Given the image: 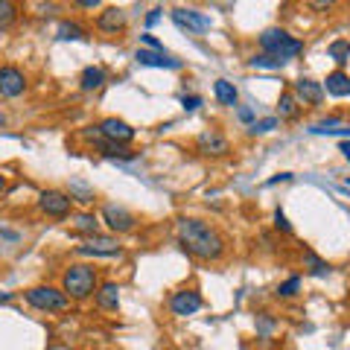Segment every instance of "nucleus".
I'll list each match as a JSON object with an SVG mask.
<instances>
[{
  "mask_svg": "<svg viewBox=\"0 0 350 350\" xmlns=\"http://www.w3.org/2000/svg\"><path fill=\"white\" fill-rule=\"evenodd\" d=\"M178 243L184 251H190L199 260H222L225 257V239L211 222L204 219H178Z\"/></svg>",
  "mask_w": 350,
  "mask_h": 350,
  "instance_id": "nucleus-1",
  "label": "nucleus"
},
{
  "mask_svg": "<svg viewBox=\"0 0 350 350\" xmlns=\"http://www.w3.org/2000/svg\"><path fill=\"white\" fill-rule=\"evenodd\" d=\"M100 289V275H96L94 266H88V262H73L62 271V292L68 295L73 301H85L96 295Z\"/></svg>",
  "mask_w": 350,
  "mask_h": 350,
  "instance_id": "nucleus-2",
  "label": "nucleus"
},
{
  "mask_svg": "<svg viewBox=\"0 0 350 350\" xmlns=\"http://www.w3.org/2000/svg\"><path fill=\"white\" fill-rule=\"evenodd\" d=\"M260 47H262V53H266V56H275L278 62L286 64L289 59H295V56H301V53H304V41H298L295 36H289L286 29L271 27V29H266V32L260 36Z\"/></svg>",
  "mask_w": 350,
  "mask_h": 350,
  "instance_id": "nucleus-3",
  "label": "nucleus"
},
{
  "mask_svg": "<svg viewBox=\"0 0 350 350\" xmlns=\"http://www.w3.org/2000/svg\"><path fill=\"white\" fill-rule=\"evenodd\" d=\"M24 298H27L29 306H36V310H41V312H62V310H68V306H70L68 295H64L62 289H56V286H50V283L29 286L24 292Z\"/></svg>",
  "mask_w": 350,
  "mask_h": 350,
  "instance_id": "nucleus-4",
  "label": "nucleus"
},
{
  "mask_svg": "<svg viewBox=\"0 0 350 350\" xmlns=\"http://www.w3.org/2000/svg\"><path fill=\"white\" fill-rule=\"evenodd\" d=\"M96 135H100L103 140H108V144H117V146H126L135 140V129H131L126 120L120 117H105L100 126H96Z\"/></svg>",
  "mask_w": 350,
  "mask_h": 350,
  "instance_id": "nucleus-5",
  "label": "nucleus"
},
{
  "mask_svg": "<svg viewBox=\"0 0 350 350\" xmlns=\"http://www.w3.org/2000/svg\"><path fill=\"white\" fill-rule=\"evenodd\" d=\"M123 245L117 243V237H88L82 245H76V254H85V257H117Z\"/></svg>",
  "mask_w": 350,
  "mask_h": 350,
  "instance_id": "nucleus-6",
  "label": "nucleus"
},
{
  "mask_svg": "<svg viewBox=\"0 0 350 350\" xmlns=\"http://www.w3.org/2000/svg\"><path fill=\"white\" fill-rule=\"evenodd\" d=\"M38 207H41V213H47V216H56V219H64L70 213V207H73V199L68 193H62V190H44L38 196Z\"/></svg>",
  "mask_w": 350,
  "mask_h": 350,
  "instance_id": "nucleus-7",
  "label": "nucleus"
},
{
  "mask_svg": "<svg viewBox=\"0 0 350 350\" xmlns=\"http://www.w3.org/2000/svg\"><path fill=\"white\" fill-rule=\"evenodd\" d=\"M196 149L207 158H222V155L231 152V144H228V137L222 135V131L211 129V131H202V135L196 137Z\"/></svg>",
  "mask_w": 350,
  "mask_h": 350,
  "instance_id": "nucleus-8",
  "label": "nucleus"
},
{
  "mask_svg": "<svg viewBox=\"0 0 350 350\" xmlns=\"http://www.w3.org/2000/svg\"><path fill=\"white\" fill-rule=\"evenodd\" d=\"M27 91V76L24 70L12 68V64H3L0 68V96H6V100H15Z\"/></svg>",
  "mask_w": 350,
  "mask_h": 350,
  "instance_id": "nucleus-9",
  "label": "nucleus"
},
{
  "mask_svg": "<svg viewBox=\"0 0 350 350\" xmlns=\"http://www.w3.org/2000/svg\"><path fill=\"white\" fill-rule=\"evenodd\" d=\"M103 222L111 228L114 234H129L131 228H135L137 219H135V213H131V211H126L123 204H105L103 207Z\"/></svg>",
  "mask_w": 350,
  "mask_h": 350,
  "instance_id": "nucleus-10",
  "label": "nucleus"
},
{
  "mask_svg": "<svg viewBox=\"0 0 350 350\" xmlns=\"http://www.w3.org/2000/svg\"><path fill=\"white\" fill-rule=\"evenodd\" d=\"M202 295L196 292V289H181V292H172V298H170V310L172 315H193V312H199L202 310Z\"/></svg>",
  "mask_w": 350,
  "mask_h": 350,
  "instance_id": "nucleus-11",
  "label": "nucleus"
},
{
  "mask_svg": "<svg viewBox=\"0 0 350 350\" xmlns=\"http://www.w3.org/2000/svg\"><path fill=\"white\" fill-rule=\"evenodd\" d=\"M292 94L298 96V103H304V105H321L324 103V85L310 79V76H301L292 88Z\"/></svg>",
  "mask_w": 350,
  "mask_h": 350,
  "instance_id": "nucleus-12",
  "label": "nucleus"
},
{
  "mask_svg": "<svg viewBox=\"0 0 350 350\" xmlns=\"http://www.w3.org/2000/svg\"><path fill=\"white\" fill-rule=\"evenodd\" d=\"M172 21H175V27H181L187 32L211 29V18L202 15V12H196V9H172Z\"/></svg>",
  "mask_w": 350,
  "mask_h": 350,
  "instance_id": "nucleus-13",
  "label": "nucleus"
},
{
  "mask_svg": "<svg viewBox=\"0 0 350 350\" xmlns=\"http://www.w3.org/2000/svg\"><path fill=\"white\" fill-rule=\"evenodd\" d=\"M137 64H144V68H167V70H178L181 68V59H172L167 53H158V50H144L140 47L135 53Z\"/></svg>",
  "mask_w": 350,
  "mask_h": 350,
  "instance_id": "nucleus-14",
  "label": "nucleus"
},
{
  "mask_svg": "<svg viewBox=\"0 0 350 350\" xmlns=\"http://www.w3.org/2000/svg\"><path fill=\"white\" fill-rule=\"evenodd\" d=\"M123 27H126V12L120 6H105L100 18H96V29L108 32V36H117Z\"/></svg>",
  "mask_w": 350,
  "mask_h": 350,
  "instance_id": "nucleus-15",
  "label": "nucleus"
},
{
  "mask_svg": "<svg viewBox=\"0 0 350 350\" xmlns=\"http://www.w3.org/2000/svg\"><path fill=\"white\" fill-rule=\"evenodd\" d=\"M94 298H96V306H100V310L114 312L120 306V286L114 280H105V283H100V289H96Z\"/></svg>",
  "mask_w": 350,
  "mask_h": 350,
  "instance_id": "nucleus-16",
  "label": "nucleus"
},
{
  "mask_svg": "<svg viewBox=\"0 0 350 350\" xmlns=\"http://www.w3.org/2000/svg\"><path fill=\"white\" fill-rule=\"evenodd\" d=\"M324 91L333 96H350V76L345 70H333L324 79Z\"/></svg>",
  "mask_w": 350,
  "mask_h": 350,
  "instance_id": "nucleus-17",
  "label": "nucleus"
},
{
  "mask_svg": "<svg viewBox=\"0 0 350 350\" xmlns=\"http://www.w3.org/2000/svg\"><path fill=\"white\" fill-rule=\"evenodd\" d=\"M213 94H216V100L219 105H228V108H234L237 100H239V94H237V88L228 82V79H216L213 82Z\"/></svg>",
  "mask_w": 350,
  "mask_h": 350,
  "instance_id": "nucleus-18",
  "label": "nucleus"
},
{
  "mask_svg": "<svg viewBox=\"0 0 350 350\" xmlns=\"http://www.w3.org/2000/svg\"><path fill=\"white\" fill-rule=\"evenodd\" d=\"M301 257H304V266H306V271H310L312 278H327V275H330V262H324L319 254H315V251L306 248Z\"/></svg>",
  "mask_w": 350,
  "mask_h": 350,
  "instance_id": "nucleus-19",
  "label": "nucleus"
},
{
  "mask_svg": "<svg viewBox=\"0 0 350 350\" xmlns=\"http://www.w3.org/2000/svg\"><path fill=\"white\" fill-rule=\"evenodd\" d=\"M105 85V70L103 68H85L79 76V88L82 91H100Z\"/></svg>",
  "mask_w": 350,
  "mask_h": 350,
  "instance_id": "nucleus-20",
  "label": "nucleus"
},
{
  "mask_svg": "<svg viewBox=\"0 0 350 350\" xmlns=\"http://www.w3.org/2000/svg\"><path fill=\"white\" fill-rule=\"evenodd\" d=\"M298 111H301L298 96H295L292 91H283L280 100H278V114H280L283 120H295V117H298Z\"/></svg>",
  "mask_w": 350,
  "mask_h": 350,
  "instance_id": "nucleus-21",
  "label": "nucleus"
},
{
  "mask_svg": "<svg viewBox=\"0 0 350 350\" xmlns=\"http://www.w3.org/2000/svg\"><path fill=\"white\" fill-rule=\"evenodd\" d=\"M73 228L79 234L96 237V231H100V219H96L94 213H73Z\"/></svg>",
  "mask_w": 350,
  "mask_h": 350,
  "instance_id": "nucleus-22",
  "label": "nucleus"
},
{
  "mask_svg": "<svg viewBox=\"0 0 350 350\" xmlns=\"http://www.w3.org/2000/svg\"><path fill=\"white\" fill-rule=\"evenodd\" d=\"M100 152L105 158H120V161H135L137 152H131L126 146H117V144H108V140H100Z\"/></svg>",
  "mask_w": 350,
  "mask_h": 350,
  "instance_id": "nucleus-23",
  "label": "nucleus"
},
{
  "mask_svg": "<svg viewBox=\"0 0 350 350\" xmlns=\"http://www.w3.org/2000/svg\"><path fill=\"white\" fill-rule=\"evenodd\" d=\"M59 38L62 41H82L85 38V27L73 24V21H62L59 24Z\"/></svg>",
  "mask_w": 350,
  "mask_h": 350,
  "instance_id": "nucleus-24",
  "label": "nucleus"
},
{
  "mask_svg": "<svg viewBox=\"0 0 350 350\" xmlns=\"http://www.w3.org/2000/svg\"><path fill=\"white\" fill-rule=\"evenodd\" d=\"M15 18H18V6H15V3H9V0H0V32L12 27V24H15Z\"/></svg>",
  "mask_w": 350,
  "mask_h": 350,
  "instance_id": "nucleus-25",
  "label": "nucleus"
},
{
  "mask_svg": "<svg viewBox=\"0 0 350 350\" xmlns=\"http://www.w3.org/2000/svg\"><path fill=\"white\" fill-rule=\"evenodd\" d=\"M327 53H330L333 62L347 64V62H350V41H333L330 47H327Z\"/></svg>",
  "mask_w": 350,
  "mask_h": 350,
  "instance_id": "nucleus-26",
  "label": "nucleus"
},
{
  "mask_svg": "<svg viewBox=\"0 0 350 350\" xmlns=\"http://www.w3.org/2000/svg\"><path fill=\"white\" fill-rule=\"evenodd\" d=\"M301 292V275H292L289 280H283L280 286H278V298H295V295Z\"/></svg>",
  "mask_w": 350,
  "mask_h": 350,
  "instance_id": "nucleus-27",
  "label": "nucleus"
},
{
  "mask_svg": "<svg viewBox=\"0 0 350 350\" xmlns=\"http://www.w3.org/2000/svg\"><path fill=\"white\" fill-rule=\"evenodd\" d=\"M271 129H278V117H262V120H254L251 123V135H266V131H271Z\"/></svg>",
  "mask_w": 350,
  "mask_h": 350,
  "instance_id": "nucleus-28",
  "label": "nucleus"
},
{
  "mask_svg": "<svg viewBox=\"0 0 350 350\" xmlns=\"http://www.w3.org/2000/svg\"><path fill=\"white\" fill-rule=\"evenodd\" d=\"M251 64H254V68H280V64L283 62H278L275 56H266V53H262V56H254V59H251Z\"/></svg>",
  "mask_w": 350,
  "mask_h": 350,
  "instance_id": "nucleus-29",
  "label": "nucleus"
},
{
  "mask_svg": "<svg viewBox=\"0 0 350 350\" xmlns=\"http://www.w3.org/2000/svg\"><path fill=\"white\" fill-rule=\"evenodd\" d=\"M73 193L79 196V202H94V190H88L85 184H79V181L70 184V196H73Z\"/></svg>",
  "mask_w": 350,
  "mask_h": 350,
  "instance_id": "nucleus-30",
  "label": "nucleus"
},
{
  "mask_svg": "<svg viewBox=\"0 0 350 350\" xmlns=\"http://www.w3.org/2000/svg\"><path fill=\"white\" fill-rule=\"evenodd\" d=\"M275 228H278V231H283V234H292V225H289V219H286V213H283V211H275Z\"/></svg>",
  "mask_w": 350,
  "mask_h": 350,
  "instance_id": "nucleus-31",
  "label": "nucleus"
},
{
  "mask_svg": "<svg viewBox=\"0 0 350 350\" xmlns=\"http://www.w3.org/2000/svg\"><path fill=\"white\" fill-rule=\"evenodd\" d=\"M181 105H184V111H196V108L202 105V96H187V94H184L181 96Z\"/></svg>",
  "mask_w": 350,
  "mask_h": 350,
  "instance_id": "nucleus-32",
  "label": "nucleus"
},
{
  "mask_svg": "<svg viewBox=\"0 0 350 350\" xmlns=\"http://www.w3.org/2000/svg\"><path fill=\"white\" fill-rule=\"evenodd\" d=\"M140 41L146 44V47H152V50H158V53H163V47H161V41L152 36V32H144V36H140Z\"/></svg>",
  "mask_w": 350,
  "mask_h": 350,
  "instance_id": "nucleus-33",
  "label": "nucleus"
},
{
  "mask_svg": "<svg viewBox=\"0 0 350 350\" xmlns=\"http://www.w3.org/2000/svg\"><path fill=\"white\" fill-rule=\"evenodd\" d=\"M237 117L243 120V123H254V111H251V108H245V105L237 108Z\"/></svg>",
  "mask_w": 350,
  "mask_h": 350,
  "instance_id": "nucleus-34",
  "label": "nucleus"
},
{
  "mask_svg": "<svg viewBox=\"0 0 350 350\" xmlns=\"http://www.w3.org/2000/svg\"><path fill=\"white\" fill-rule=\"evenodd\" d=\"M161 12H163V9H152V12L146 15V27H152V24H158V21H161Z\"/></svg>",
  "mask_w": 350,
  "mask_h": 350,
  "instance_id": "nucleus-35",
  "label": "nucleus"
},
{
  "mask_svg": "<svg viewBox=\"0 0 350 350\" xmlns=\"http://www.w3.org/2000/svg\"><path fill=\"white\" fill-rule=\"evenodd\" d=\"M15 298V292H6V289H0V304H9Z\"/></svg>",
  "mask_w": 350,
  "mask_h": 350,
  "instance_id": "nucleus-36",
  "label": "nucleus"
},
{
  "mask_svg": "<svg viewBox=\"0 0 350 350\" xmlns=\"http://www.w3.org/2000/svg\"><path fill=\"white\" fill-rule=\"evenodd\" d=\"M338 152H342V155H345V158L350 161V144H347V140H345V144H342V146H338Z\"/></svg>",
  "mask_w": 350,
  "mask_h": 350,
  "instance_id": "nucleus-37",
  "label": "nucleus"
},
{
  "mask_svg": "<svg viewBox=\"0 0 350 350\" xmlns=\"http://www.w3.org/2000/svg\"><path fill=\"white\" fill-rule=\"evenodd\" d=\"M79 6H85V9H94V6H100V0H82Z\"/></svg>",
  "mask_w": 350,
  "mask_h": 350,
  "instance_id": "nucleus-38",
  "label": "nucleus"
},
{
  "mask_svg": "<svg viewBox=\"0 0 350 350\" xmlns=\"http://www.w3.org/2000/svg\"><path fill=\"white\" fill-rule=\"evenodd\" d=\"M3 190H6V175L0 172V193H3Z\"/></svg>",
  "mask_w": 350,
  "mask_h": 350,
  "instance_id": "nucleus-39",
  "label": "nucleus"
},
{
  "mask_svg": "<svg viewBox=\"0 0 350 350\" xmlns=\"http://www.w3.org/2000/svg\"><path fill=\"white\" fill-rule=\"evenodd\" d=\"M347 187H350V178H347Z\"/></svg>",
  "mask_w": 350,
  "mask_h": 350,
  "instance_id": "nucleus-40",
  "label": "nucleus"
}]
</instances>
